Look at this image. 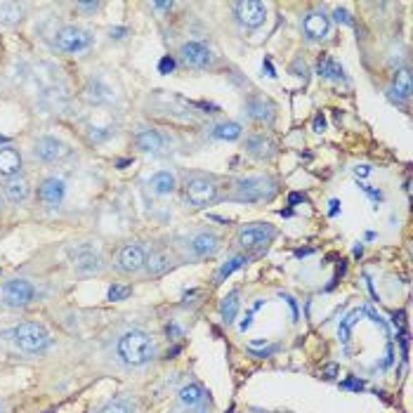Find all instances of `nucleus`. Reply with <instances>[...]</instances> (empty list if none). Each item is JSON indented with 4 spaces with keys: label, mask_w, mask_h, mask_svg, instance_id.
Returning a JSON list of instances; mask_svg holds the SVG:
<instances>
[{
    "label": "nucleus",
    "mask_w": 413,
    "mask_h": 413,
    "mask_svg": "<svg viewBox=\"0 0 413 413\" xmlns=\"http://www.w3.org/2000/svg\"><path fill=\"white\" fill-rule=\"evenodd\" d=\"M274 236H277V229H274L272 225L255 222V225L243 227V229L238 232V243H241L243 248H260V246H267Z\"/></svg>",
    "instance_id": "4"
},
{
    "label": "nucleus",
    "mask_w": 413,
    "mask_h": 413,
    "mask_svg": "<svg viewBox=\"0 0 413 413\" xmlns=\"http://www.w3.org/2000/svg\"><path fill=\"white\" fill-rule=\"evenodd\" d=\"M300 201H305L302 194H291V196H289V203H291V206H293V203H300Z\"/></svg>",
    "instance_id": "39"
},
{
    "label": "nucleus",
    "mask_w": 413,
    "mask_h": 413,
    "mask_svg": "<svg viewBox=\"0 0 413 413\" xmlns=\"http://www.w3.org/2000/svg\"><path fill=\"white\" fill-rule=\"evenodd\" d=\"M302 31L309 40H324L328 31H331V17H328L324 10L309 12L302 22Z\"/></svg>",
    "instance_id": "11"
},
{
    "label": "nucleus",
    "mask_w": 413,
    "mask_h": 413,
    "mask_svg": "<svg viewBox=\"0 0 413 413\" xmlns=\"http://www.w3.org/2000/svg\"><path fill=\"white\" fill-rule=\"evenodd\" d=\"M324 128H326L324 113H316V118H314V130H316V133H324Z\"/></svg>",
    "instance_id": "34"
},
{
    "label": "nucleus",
    "mask_w": 413,
    "mask_h": 413,
    "mask_svg": "<svg viewBox=\"0 0 413 413\" xmlns=\"http://www.w3.org/2000/svg\"><path fill=\"white\" fill-rule=\"evenodd\" d=\"M149 187H152L154 194L165 196V194H172V191H175L177 179H175V175H172L170 170H161L152 179H149Z\"/></svg>",
    "instance_id": "18"
},
{
    "label": "nucleus",
    "mask_w": 413,
    "mask_h": 413,
    "mask_svg": "<svg viewBox=\"0 0 413 413\" xmlns=\"http://www.w3.org/2000/svg\"><path fill=\"white\" fill-rule=\"evenodd\" d=\"M17 19H22V8L19 5H3L0 8V22L3 24H12V22H17Z\"/></svg>",
    "instance_id": "30"
},
{
    "label": "nucleus",
    "mask_w": 413,
    "mask_h": 413,
    "mask_svg": "<svg viewBox=\"0 0 413 413\" xmlns=\"http://www.w3.org/2000/svg\"><path fill=\"white\" fill-rule=\"evenodd\" d=\"M241 125L234 123V121H227V123H218L213 128V137H218V140H227V142H232V140H238L241 137Z\"/></svg>",
    "instance_id": "23"
},
{
    "label": "nucleus",
    "mask_w": 413,
    "mask_h": 413,
    "mask_svg": "<svg viewBox=\"0 0 413 413\" xmlns=\"http://www.w3.org/2000/svg\"><path fill=\"white\" fill-rule=\"evenodd\" d=\"M291 71H300V59H295V62H293V67H291ZM298 76H307V67H302V74H298Z\"/></svg>",
    "instance_id": "38"
},
{
    "label": "nucleus",
    "mask_w": 413,
    "mask_h": 413,
    "mask_svg": "<svg viewBox=\"0 0 413 413\" xmlns=\"http://www.w3.org/2000/svg\"><path fill=\"white\" fill-rule=\"evenodd\" d=\"M179 55H182V62L191 69H208L213 64V52L203 43H199V40H189V43H184L182 50H179Z\"/></svg>",
    "instance_id": "10"
},
{
    "label": "nucleus",
    "mask_w": 413,
    "mask_h": 413,
    "mask_svg": "<svg viewBox=\"0 0 413 413\" xmlns=\"http://www.w3.org/2000/svg\"><path fill=\"white\" fill-rule=\"evenodd\" d=\"M130 295L128 286H111L109 289V300H125Z\"/></svg>",
    "instance_id": "32"
},
{
    "label": "nucleus",
    "mask_w": 413,
    "mask_h": 413,
    "mask_svg": "<svg viewBox=\"0 0 413 413\" xmlns=\"http://www.w3.org/2000/svg\"><path fill=\"white\" fill-rule=\"evenodd\" d=\"M116 33V38H123V33H125V29H111V35Z\"/></svg>",
    "instance_id": "44"
},
{
    "label": "nucleus",
    "mask_w": 413,
    "mask_h": 413,
    "mask_svg": "<svg viewBox=\"0 0 413 413\" xmlns=\"http://www.w3.org/2000/svg\"><path fill=\"white\" fill-rule=\"evenodd\" d=\"M3 295H5V302L8 305L19 307V305H26L33 300V286L29 284L26 279H12L5 284Z\"/></svg>",
    "instance_id": "12"
},
{
    "label": "nucleus",
    "mask_w": 413,
    "mask_h": 413,
    "mask_svg": "<svg viewBox=\"0 0 413 413\" xmlns=\"http://www.w3.org/2000/svg\"><path fill=\"white\" fill-rule=\"evenodd\" d=\"M267 179L265 177H246L238 179L234 187V199L243 203H255L267 196Z\"/></svg>",
    "instance_id": "5"
},
{
    "label": "nucleus",
    "mask_w": 413,
    "mask_h": 413,
    "mask_svg": "<svg viewBox=\"0 0 413 413\" xmlns=\"http://www.w3.org/2000/svg\"><path fill=\"white\" fill-rule=\"evenodd\" d=\"M220 248V238L213 232H201L189 241V250L194 257H208Z\"/></svg>",
    "instance_id": "15"
},
{
    "label": "nucleus",
    "mask_w": 413,
    "mask_h": 413,
    "mask_svg": "<svg viewBox=\"0 0 413 413\" xmlns=\"http://www.w3.org/2000/svg\"><path fill=\"white\" fill-rule=\"evenodd\" d=\"M246 149H248L250 154H253V156H260V159L272 156V142H269L265 135L250 137V140L246 142Z\"/></svg>",
    "instance_id": "24"
},
{
    "label": "nucleus",
    "mask_w": 413,
    "mask_h": 413,
    "mask_svg": "<svg viewBox=\"0 0 413 413\" xmlns=\"http://www.w3.org/2000/svg\"><path fill=\"white\" fill-rule=\"evenodd\" d=\"M154 352H156L154 340L145 331H128L118 340V357L128 366H142V364L152 362Z\"/></svg>",
    "instance_id": "1"
},
{
    "label": "nucleus",
    "mask_w": 413,
    "mask_h": 413,
    "mask_svg": "<svg viewBox=\"0 0 413 413\" xmlns=\"http://www.w3.org/2000/svg\"><path fill=\"white\" fill-rule=\"evenodd\" d=\"M5 194H8V199L10 201H24L26 199V194H29V184H26V179H10L8 184H5Z\"/></svg>",
    "instance_id": "26"
},
{
    "label": "nucleus",
    "mask_w": 413,
    "mask_h": 413,
    "mask_svg": "<svg viewBox=\"0 0 413 413\" xmlns=\"http://www.w3.org/2000/svg\"><path fill=\"white\" fill-rule=\"evenodd\" d=\"M246 109L250 113V118H255V121H267V118H272V109H274V106L269 104L265 97L255 95V97H250L246 102Z\"/></svg>",
    "instance_id": "19"
},
{
    "label": "nucleus",
    "mask_w": 413,
    "mask_h": 413,
    "mask_svg": "<svg viewBox=\"0 0 413 413\" xmlns=\"http://www.w3.org/2000/svg\"><path fill=\"white\" fill-rule=\"evenodd\" d=\"M326 373H328L326 378H333V375L338 373V366H335V364H331V366H326Z\"/></svg>",
    "instance_id": "40"
},
{
    "label": "nucleus",
    "mask_w": 413,
    "mask_h": 413,
    "mask_svg": "<svg viewBox=\"0 0 413 413\" xmlns=\"http://www.w3.org/2000/svg\"><path fill=\"white\" fill-rule=\"evenodd\" d=\"M243 262H248L246 255H236V257H232L229 262H225V265L218 269V274H215V284H222L229 274H234L238 267H243Z\"/></svg>",
    "instance_id": "27"
},
{
    "label": "nucleus",
    "mask_w": 413,
    "mask_h": 413,
    "mask_svg": "<svg viewBox=\"0 0 413 413\" xmlns=\"http://www.w3.org/2000/svg\"><path fill=\"white\" fill-rule=\"evenodd\" d=\"M218 196H220L218 182L208 175H191L187 177V182H184V199L196 208L211 206V203L218 201Z\"/></svg>",
    "instance_id": "2"
},
{
    "label": "nucleus",
    "mask_w": 413,
    "mask_h": 413,
    "mask_svg": "<svg viewBox=\"0 0 413 413\" xmlns=\"http://www.w3.org/2000/svg\"><path fill=\"white\" fill-rule=\"evenodd\" d=\"M366 314L362 307H355L350 314H345L343 319H340V326H338V338L343 340V343H350V335H352V328L357 326V321H362V316Z\"/></svg>",
    "instance_id": "20"
},
{
    "label": "nucleus",
    "mask_w": 413,
    "mask_h": 413,
    "mask_svg": "<svg viewBox=\"0 0 413 413\" xmlns=\"http://www.w3.org/2000/svg\"><path fill=\"white\" fill-rule=\"evenodd\" d=\"M390 97L397 102V104H402L411 97V74L409 69H402L397 71V76H394L392 81V88H390Z\"/></svg>",
    "instance_id": "17"
},
{
    "label": "nucleus",
    "mask_w": 413,
    "mask_h": 413,
    "mask_svg": "<svg viewBox=\"0 0 413 413\" xmlns=\"http://www.w3.org/2000/svg\"><path fill=\"white\" fill-rule=\"evenodd\" d=\"M76 267L81 269V272H99V267H102V262H99V255H95V253H86V255H81L79 257V262H76Z\"/></svg>",
    "instance_id": "29"
},
{
    "label": "nucleus",
    "mask_w": 413,
    "mask_h": 413,
    "mask_svg": "<svg viewBox=\"0 0 413 413\" xmlns=\"http://www.w3.org/2000/svg\"><path fill=\"white\" fill-rule=\"evenodd\" d=\"M97 413H133V404H128V402H111V404H106L104 409L97 411Z\"/></svg>",
    "instance_id": "31"
},
{
    "label": "nucleus",
    "mask_w": 413,
    "mask_h": 413,
    "mask_svg": "<svg viewBox=\"0 0 413 413\" xmlns=\"http://www.w3.org/2000/svg\"><path fill=\"white\" fill-rule=\"evenodd\" d=\"M57 47L64 52H83L90 45V33L79 26H64L57 31Z\"/></svg>",
    "instance_id": "8"
},
{
    "label": "nucleus",
    "mask_w": 413,
    "mask_h": 413,
    "mask_svg": "<svg viewBox=\"0 0 413 413\" xmlns=\"http://www.w3.org/2000/svg\"><path fill=\"white\" fill-rule=\"evenodd\" d=\"M262 69H267V76H272V79H274V76H277V74H274V69H272V64H269V62L262 64Z\"/></svg>",
    "instance_id": "43"
},
{
    "label": "nucleus",
    "mask_w": 413,
    "mask_h": 413,
    "mask_svg": "<svg viewBox=\"0 0 413 413\" xmlns=\"http://www.w3.org/2000/svg\"><path fill=\"white\" fill-rule=\"evenodd\" d=\"M316 69H319V76H324V79H331V81H340L345 79L343 74V67H340L335 59H331L328 55H321L319 62H316Z\"/></svg>",
    "instance_id": "22"
},
{
    "label": "nucleus",
    "mask_w": 413,
    "mask_h": 413,
    "mask_svg": "<svg viewBox=\"0 0 413 413\" xmlns=\"http://www.w3.org/2000/svg\"><path fill=\"white\" fill-rule=\"evenodd\" d=\"M64 194H67V187H64V179L59 177H47L40 184V199L52 208H57L64 201Z\"/></svg>",
    "instance_id": "14"
},
{
    "label": "nucleus",
    "mask_w": 413,
    "mask_h": 413,
    "mask_svg": "<svg viewBox=\"0 0 413 413\" xmlns=\"http://www.w3.org/2000/svg\"><path fill=\"white\" fill-rule=\"evenodd\" d=\"M22 170V154L12 147L0 149V175L3 177H15Z\"/></svg>",
    "instance_id": "16"
},
{
    "label": "nucleus",
    "mask_w": 413,
    "mask_h": 413,
    "mask_svg": "<svg viewBox=\"0 0 413 413\" xmlns=\"http://www.w3.org/2000/svg\"><path fill=\"white\" fill-rule=\"evenodd\" d=\"M338 206H340L338 201H331V215H335V213H338Z\"/></svg>",
    "instance_id": "45"
},
{
    "label": "nucleus",
    "mask_w": 413,
    "mask_h": 413,
    "mask_svg": "<svg viewBox=\"0 0 413 413\" xmlns=\"http://www.w3.org/2000/svg\"><path fill=\"white\" fill-rule=\"evenodd\" d=\"M234 15L243 26L257 29L267 17V5L257 3V0H241V3L234 5Z\"/></svg>",
    "instance_id": "6"
},
{
    "label": "nucleus",
    "mask_w": 413,
    "mask_h": 413,
    "mask_svg": "<svg viewBox=\"0 0 413 413\" xmlns=\"http://www.w3.org/2000/svg\"><path fill=\"white\" fill-rule=\"evenodd\" d=\"M137 147L142 149V152H152L156 154L163 149V137H161L156 130H142L140 135H137Z\"/></svg>",
    "instance_id": "21"
},
{
    "label": "nucleus",
    "mask_w": 413,
    "mask_h": 413,
    "mask_svg": "<svg viewBox=\"0 0 413 413\" xmlns=\"http://www.w3.org/2000/svg\"><path fill=\"white\" fill-rule=\"evenodd\" d=\"M147 267L152 274H163L168 267H170V260L163 253H152L147 257Z\"/></svg>",
    "instance_id": "28"
},
{
    "label": "nucleus",
    "mask_w": 413,
    "mask_h": 413,
    "mask_svg": "<svg viewBox=\"0 0 413 413\" xmlns=\"http://www.w3.org/2000/svg\"><path fill=\"white\" fill-rule=\"evenodd\" d=\"M238 307H241V302H238V293H229V295L225 298L222 305H220V314H222V319L227 321V324H232V321L236 319V314H238Z\"/></svg>",
    "instance_id": "25"
},
{
    "label": "nucleus",
    "mask_w": 413,
    "mask_h": 413,
    "mask_svg": "<svg viewBox=\"0 0 413 413\" xmlns=\"http://www.w3.org/2000/svg\"><path fill=\"white\" fill-rule=\"evenodd\" d=\"M345 387H355V390H362L364 385H362V382H357V380H347Z\"/></svg>",
    "instance_id": "41"
},
{
    "label": "nucleus",
    "mask_w": 413,
    "mask_h": 413,
    "mask_svg": "<svg viewBox=\"0 0 413 413\" xmlns=\"http://www.w3.org/2000/svg\"><path fill=\"white\" fill-rule=\"evenodd\" d=\"M333 17H335V22H343V24H352V19H350V15H347V12L345 10H335L333 12Z\"/></svg>",
    "instance_id": "35"
},
{
    "label": "nucleus",
    "mask_w": 413,
    "mask_h": 413,
    "mask_svg": "<svg viewBox=\"0 0 413 413\" xmlns=\"http://www.w3.org/2000/svg\"><path fill=\"white\" fill-rule=\"evenodd\" d=\"M15 343L19 350L24 352H43L47 343H50V338H47V331L40 324H33V321H24L15 328Z\"/></svg>",
    "instance_id": "3"
},
{
    "label": "nucleus",
    "mask_w": 413,
    "mask_h": 413,
    "mask_svg": "<svg viewBox=\"0 0 413 413\" xmlns=\"http://www.w3.org/2000/svg\"><path fill=\"white\" fill-rule=\"evenodd\" d=\"M369 172H371L369 165H357V168H355V175H357V177H366Z\"/></svg>",
    "instance_id": "36"
},
{
    "label": "nucleus",
    "mask_w": 413,
    "mask_h": 413,
    "mask_svg": "<svg viewBox=\"0 0 413 413\" xmlns=\"http://www.w3.org/2000/svg\"><path fill=\"white\" fill-rule=\"evenodd\" d=\"M33 152H35V156H38L40 161H45V163H55V161L67 159L69 154H71L69 147L64 145L62 140H57V137H50V135L40 137V140L35 142Z\"/></svg>",
    "instance_id": "9"
},
{
    "label": "nucleus",
    "mask_w": 413,
    "mask_h": 413,
    "mask_svg": "<svg viewBox=\"0 0 413 413\" xmlns=\"http://www.w3.org/2000/svg\"><path fill=\"white\" fill-rule=\"evenodd\" d=\"M177 399H179V404H182L184 409L199 411V409H203V406H206L208 394H206V390H203V387L199 385V382H189V385H182V387H179Z\"/></svg>",
    "instance_id": "13"
},
{
    "label": "nucleus",
    "mask_w": 413,
    "mask_h": 413,
    "mask_svg": "<svg viewBox=\"0 0 413 413\" xmlns=\"http://www.w3.org/2000/svg\"><path fill=\"white\" fill-rule=\"evenodd\" d=\"M145 265H147V253L140 243H128V246H123L118 250L116 267L121 269V272L133 274V272H140Z\"/></svg>",
    "instance_id": "7"
},
{
    "label": "nucleus",
    "mask_w": 413,
    "mask_h": 413,
    "mask_svg": "<svg viewBox=\"0 0 413 413\" xmlns=\"http://www.w3.org/2000/svg\"><path fill=\"white\" fill-rule=\"evenodd\" d=\"M172 69H175V59H172V57H163V59H161V64H159L161 74H170Z\"/></svg>",
    "instance_id": "33"
},
{
    "label": "nucleus",
    "mask_w": 413,
    "mask_h": 413,
    "mask_svg": "<svg viewBox=\"0 0 413 413\" xmlns=\"http://www.w3.org/2000/svg\"><path fill=\"white\" fill-rule=\"evenodd\" d=\"M284 300L291 305V309H293V319H298V305H295V300H293L291 295H284Z\"/></svg>",
    "instance_id": "37"
},
{
    "label": "nucleus",
    "mask_w": 413,
    "mask_h": 413,
    "mask_svg": "<svg viewBox=\"0 0 413 413\" xmlns=\"http://www.w3.org/2000/svg\"><path fill=\"white\" fill-rule=\"evenodd\" d=\"M47 413H52V411H47Z\"/></svg>",
    "instance_id": "46"
},
{
    "label": "nucleus",
    "mask_w": 413,
    "mask_h": 413,
    "mask_svg": "<svg viewBox=\"0 0 413 413\" xmlns=\"http://www.w3.org/2000/svg\"><path fill=\"white\" fill-rule=\"evenodd\" d=\"M154 8H156V10H170L172 3H154Z\"/></svg>",
    "instance_id": "42"
}]
</instances>
